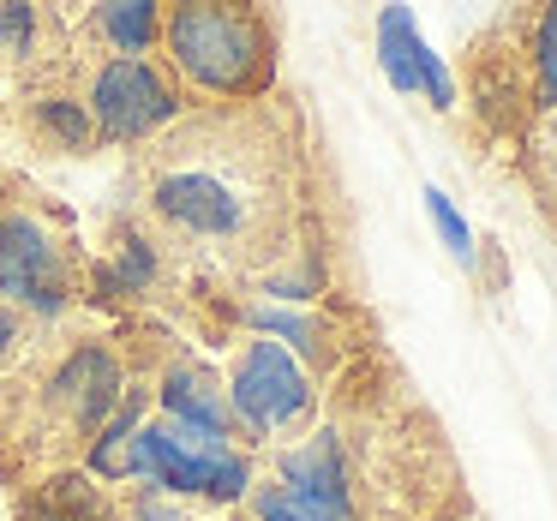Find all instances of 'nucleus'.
<instances>
[{
	"instance_id": "nucleus-1",
	"label": "nucleus",
	"mask_w": 557,
	"mask_h": 521,
	"mask_svg": "<svg viewBox=\"0 0 557 521\" xmlns=\"http://www.w3.org/2000/svg\"><path fill=\"white\" fill-rule=\"evenodd\" d=\"M174 61L205 90H252L264 73V25L240 7H181L162 25Z\"/></svg>"
},
{
	"instance_id": "nucleus-2",
	"label": "nucleus",
	"mask_w": 557,
	"mask_h": 521,
	"mask_svg": "<svg viewBox=\"0 0 557 521\" xmlns=\"http://www.w3.org/2000/svg\"><path fill=\"white\" fill-rule=\"evenodd\" d=\"M121 473H157V485L210 492V497H240V485H246V461L228 449V437L193 432V425H181V420L133 432Z\"/></svg>"
},
{
	"instance_id": "nucleus-3",
	"label": "nucleus",
	"mask_w": 557,
	"mask_h": 521,
	"mask_svg": "<svg viewBox=\"0 0 557 521\" xmlns=\"http://www.w3.org/2000/svg\"><path fill=\"white\" fill-rule=\"evenodd\" d=\"M228 396H234V413H240L252 432H270V425L294 420L312 389H306L300 365H294L276 342H252V348L240 353V365H234V389H228Z\"/></svg>"
},
{
	"instance_id": "nucleus-4",
	"label": "nucleus",
	"mask_w": 557,
	"mask_h": 521,
	"mask_svg": "<svg viewBox=\"0 0 557 521\" xmlns=\"http://www.w3.org/2000/svg\"><path fill=\"white\" fill-rule=\"evenodd\" d=\"M174 114V90L162 85L157 66L145 61H114L97 78V126L109 138H145Z\"/></svg>"
},
{
	"instance_id": "nucleus-5",
	"label": "nucleus",
	"mask_w": 557,
	"mask_h": 521,
	"mask_svg": "<svg viewBox=\"0 0 557 521\" xmlns=\"http://www.w3.org/2000/svg\"><path fill=\"white\" fill-rule=\"evenodd\" d=\"M0 294L7 300H37L42 312L61 306V270L54 246L25 216H0Z\"/></svg>"
},
{
	"instance_id": "nucleus-6",
	"label": "nucleus",
	"mask_w": 557,
	"mask_h": 521,
	"mask_svg": "<svg viewBox=\"0 0 557 521\" xmlns=\"http://www.w3.org/2000/svg\"><path fill=\"white\" fill-rule=\"evenodd\" d=\"M377 54H384V73H389V85H396V90H432L437 109L456 102V85H449L444 61L425 49L420 25H413L401 7H384V13H377Z\"/></svg>"
},
{
	"instance_id": "nucleus-7",
	"label": "nucleus",
	"mask_w": 557,
	"mask_h": 521,
	"mask_svg": "<svg viewBox=\"0 0 557 521\" xmlns=\"http://www.w3.org/2000/svg\"><path fill=\"white\" fill-rule=\"evenodd\" d=\"M157 204L169 210L174 222L198 228V234H228V228H240V204H234V193H228L222 181H210V174H174V181H162Z\"/></svg>"
},
{
	"instance_id": "nucleus-8",
	"label": "nucleus",
	"mask_w": 557,
	"mask_h": 521,
	"mask_svg": "<svg viewBox=\"0 0 557 521\" xmlns=\"http://www.w3.org/2000/svg\"><path fill=\"white\" fill-rule=\"evenodd\" d=\"M61 389H66V401H73L78 425H97L102 413L114 408L121 372H114V360H109L102 348H78V353H73V365L61 372Z\"/></svg>"
},
{
	"instance_id": "nucleus-9",
	"label": "nucleus",
	"mask_w": 557,
	"mask_h": 521,
	"mask_svg": "<svg viewBox=\"0 0 557 521\" xmlns=\"http://www.w3.org/2000/svg\"><path fill=\"white\" fill-rule=\"evenodd\" d=\"M162 401H169V413L181 425H193V432H210V437H228V408H222V396L210 389V377L198 372H174L169 389H162Z\"/></svg>"
},
{
	"instance_id": "nucleus-10",
	"label": "nucleus",
	"mask_w": 557,
	"mask_h": 521,
	"mask_svg": "<svg viewBox=\"0 0 557 521\" xmlns=\"http://www.w3.org/2000/svg\"><path fill=\"white\" fill-rule=\"evenodd\" d=\"M258 521H354V509L306 497V492H294V485H264V492H258Z\"/></svg>"
},
{
	"instance_id": "nucleus-11",
	"label": "nucleus",
	"mask_w": 557,
	"mask_h": 521,
	"mask_svg": "<svg viewBox=\"0 0 557 521\" xmlns=\"http://www.w3.org/2000/svg\"><path fill=\"white\" fill-rule=\"evenodd\" d=\"M157 7H145V0H126V7H102V30H109L114 42L126 49V61H138V54L157 42Z\"/></svg>"
},
{
	"instance_id": "nucleus-12",
	"label": "nucleus",
	"mask_w": 557,
	"mask_h": 521,
	"mask_svg": "<svg viewBox=\"0 0 557 521\" xmlns=\"http://www.w3.org/2000/svg\"><path fill=\"white\" fill-rule=\"evenodd\" d=\"M37 521H114V516L85 480H54V492L37 504Z\"/></svg>"
},
{
	"instance_id": "nucleus-13",
	"label": "nucleus",
	"mask_w": 557,
	"mask_h": 521,
	"mask_svg": "<svg viewBox=\"0 0 557 521\" xmlns=\"http://www.w3.org/2000/svg\"><path fill=\"white\" fill-rule=\"evenodd\" d=\"M425 210H432L437 234H444V240H449V252H456L461 264H468V258H473V234H468V222L456 216V204H449L444 193H425Z\"/></svg>"
},
{
	"instance_id": "nucleus-14",
	"label": "nucleus",
	"mask_w": 557,
	"mask_h": 521,
	"mask_svg": "<svg viewBox=\"0 0 557 521\" xmlns=\"http://www.w3.org/2000/svg\"><path fill=\"white\" fill-rule=\"evenodd\" d=\"M42 121H49L73 150L90 145V121H85V109H78V102H42Z\"/></svg>"
},
{
	"instance_id": "nucleus-15",
	"label": "nucleus",
	"mask_w": 557,
	"mask_h": 521,
	"mask_svg": "<svg viewBox=\"0 0 557 521\" xmlns=\"http://www.w3.org/2000/svg\"><path fill=\"white\" fill-rule=\"evenodd\" d=\"M540 102L557 109V7L545 13V25H540Z\"/></svg>"
},
{
	"instance_id": "nucleus-16",
	"label": "nucleus",
	"mask_w": 557,
	"mask_h": 521,
	"mask_svg": "<svg viewBox=\"0 0 557 521\" xmlns=\"http://www.w3.org/2000/svg\"><path fill=\"white\" fill-rule=\"evenodd\" d=\"M264 330H276V336H288L294 348H306V353H318V330L306 324V318H294V312H252Z\"/></svg>"
},
{
	"instance_id": "nucleus-17",
	"label": "nucleus",
	"mask_w": 557,
	"mask_h": 521,
	"mask_svg": "<svg viewBox=\"0 0 557 521\" xmlns=\"http://www.w3.org/2000/svg\"><path fill=\"white\" fill-rule=\"evenodd\" d=\"M0 42L25 49L30 42V7H7V13H0Z\"/></svg>"
},
{
	"instance_id": "nucleus-18",
	"label": "nucleus",
	"mask_w": 557,
	"mask_h": 521,
	"mask_svg": "<svg viewBox=\"0 0 557 521\" xmlns=\"http://www.w3.org/2000/svg\"><path fill=\"white\" fill-rule=\"evenodd\" d=\"M121 270H126V282H133V288H138V282H150V252L133 240V252L121 258Z\"/></svg>"
},
{
	"instance_id": "nucleus-19",
	"label": "nucleus",
	"mask_w": 557,
	"mask_h": 521,
	"mask_svg": "<svg viewBox=\"0 0 557 521\" xmlns=\"http://www.w3.org/2000/svg\"><path fill=\"white\" fill-rule=\"evenodd\" d=\"M7 342H13V318L0 312V348H7Z\"/></svg>"
}]
</instances>
